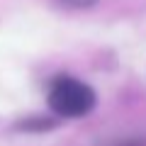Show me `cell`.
Instances as JSON below:
<instances>
[{"instance_id": "1", "label": "cell", "mask_w": 146, "mask_h": 146, "mask_svg": "<svg viewBox=\"0 0 146 146\" xmlns=\"http://www.w3.org/2000/svg\"><path fill=\"white\" fill-rule=\"evenodd\" d=\"M49 107L58 117H83L95 107V90L76 78L61 76L49 88Z\"/></svg>"}, {"instance_id": "2", "label": "cell", "mask_w": 146, "mask_h": 146, "mask_svg": "<svg viewBox=\"0 0 146 146\" xmlns=\"http://www.w3.org/2000/svg\"><path fill=\"white\" fill-rule=\"evenodd\" d=\"M54 3L66 10H83V7H93L98 0H54Z\"/></svg>"}, {"instance_id": "3", "label": "cell", "mask_w": 146, "mask_h": 146, "mask_svg": "<svg viewBox=\"0 0 146 146\" xmlns=\"http://www.w3.org/2000/svg\"><path fill=\"white\" fill-rule=\"evenodd\" d=\"M49 127H54V122H42L39 117V122H22L20 129H49Z\"/></svg>"}, {"instance_id": "4", "label": "cell", "mask_w": 146, "mask_h": 146, "mask_svg": "<svg viewBox=\"0 0 146 146\" xmlns=\"http://www.w3.org/2000/svg\"><path fill=\"white\" fill-rule=\"evenodd\" d=\"M124 146H146V141H139V139H131V141H127Z\"/></svg>"}]
</instances>
